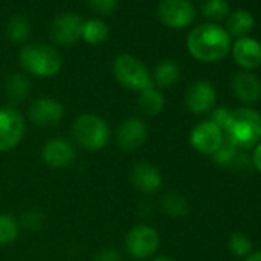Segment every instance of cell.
<instances>
[{"label": "cell", "mask_w": 261, "mask_h": 261, "mask_svg": "<svg viewBox=\"0 0 261 261\" xmlns=\"http://www.w3.org/2000/svg\"><path fill=\"white\" fill-rule=\"evenodd\" d=\"M186 46L195 60L212 63L227 56L232 42L229 33L223 27L217 23H201L189 33Z\"/></svg>", "instance_id": "obj_1"}, {"label": "cell", "mask_w": 261, "mask_h": 261, "mask_svg": "<svg viewBox=\"0 0 261 261\" xmlns=\"http://www.w3.org/2000/svg\"><path fill=\"white\" fill-rule=\"evenodd\" d=\"M223 134L237 148L243 151L253 149L261 142V114L249 106L230 111Z\"/></svg>", "instance_id": "obj_2"}, {"label": "cell", "mask_w": 261, "mask_h": 261, "mask_svg": "<svg viewBox=\"0 0 261 261\" xmlns=\"http://www.w3.org/2000/svg\"><path fill=\"white\" fill-rule=\"evenodd\" d=\"M71 136L79 148L88 152H97L109 143L111 127L103 117L86 112L74 120Z\"/></svg>", "instance_id": "obj_3"}, {"label": "cell", "mask_w": 261, "mask_h": 261, "mask_svg": "<svg viewBox=\"0 0 261 261\" xmlns=\"http://www.w3.org/2000/svg\"><path fill=\"white\" fill-rule=\"evenodd\" d=\"M22 68L39 79H48L54 77L60 72L63 60L60 53L49 45L45 43H34L28 45L20 51L19 56Z\"/></svg>", "instance_id": "obj_4"}, {"label": "cell", "mask_w": 261, "mask_h": 261, "mask_svg": "<svg viewBox=\"0 0 261 261\" xmlns=\"http://www.w3.org/2000/svg\"><path fill=\"white\" fill-rule=\"evenodd\" d=\"M112 72L115 80L127 91L142 92L154 86L149 69L136 56L130 54L118 56L112 63Z\"/></svg>", "instance_id": "obj_5"}, {"label": "cell", "mask_w": 261, "mask_h": 261, "mask_svg": "<svg viewBox=\"0 0 261 261\" xmlns=\"http://www.w3.org/2000/svg\"><path fill=\"white\" fill-rule=\"evenodd\" d=\"M160 247V233L149 224H136L124 237V249L136 259L152 258Z\"/></svg>", "instance_id": "obj_6"}, {"label": "cell", "mask_w": 261, "mask_h": 261, "mask_svg": "<svg viewBox=\"0 0 261 261\" xmlns=\"http://www.w3.org/2000/svg\"><path fill=\"white\" fill-rule=\"evenodd\" d=\"M27 133V120L14 106L0 108V152L16 149Z\"/></svg>", "instance_id": "obj_7"}, {"label": "cell", "mask_w": 261, "mask_h": 261, "mask_svg": "<svg viewBox=\"0 0 261 261\" xmlns=\"http://www.w3.org/2000/svg\"><path fill=\"white\" fill-rule=\"evenodd\" d=\"M149 136V127L145 120L139 117L124 118L115 130V143L124 152L140 149Z\"/></svg>", "instance_id": "obj_8"}, {"label": "cell", "mask_w": 261, "mask_h": 261, "mask_svg": "<svg viewBox=\"0 0 261 261\" xmlns=\"http://www.w3.org/2000/svg\"><path fill=\"white\" fill-rule=\"evenodd\" d=\"M223 140H224L223 130L209 120H204L195 124L189 134L191 148L195 152L201 155H209V157H212L218 151Z\"/></svg>", "instance_id": "obj_9"}, {"label": "cell", "mask_w": 261, "mask_h": 261, "mask_svg": "<svg viewBox=\"0 0 261 261\" xmlns=\"http://www.w3.org/2000/svg\"><path fill=\"white\" fill-rule=\"evenodd\" d=\"M65 115L62 101L53 97H42L34 100L28 108V120L36 127H54Z\"/></svg>", "instance_id": "obj_10"}, {"label": "cell", "mask_w": 261, "mask_h": 261, "mask_svg": "<svg viewBox=\"0 0 261 261\" xmlns=\"http://www.w3.org/2000/svg\"><path fill=\"white\" fill-rule=\"evenodd\" d=\"M159 19L169 28H186L195 19V8L189 0H162L157 8Z\"/></svg>", "instance_id": "obj_11"}, {"label": "cell", "mask_w": 261, "mask_h": 261, "mask_svg": "<svg viewBox=\"0 0 261 261\" xmlns=\"http://www.w3.org/2000/svg\"><path fill=\"white\" fill-rule=\"evenodd\" d=\"M40 157L48 168L63 169L74 163L77 152H75V146L69 140L63 137H53L46 140L45 145L42 146Z\"/></svg>", "instance_id": "obj_12"}, {"label": "cell", "mask_w": 261, "mask_h": 261, "mask_svg": "<svg viewBox=\"0 0 261 261\" xmlns=\"http://www.w3.org/2000/svg\"><path fill=\"white\" fill-rule=\"evenodd\" d=\"M217 101V89L207 80H197L191 83L185 92L186 109L195 115L211 112Z\"/></svg>", "instance_id": "obj_13"}, {"label": "cell", "mask_w": 261, "mask_h": 261, "mask_svg": "<svg viewBox=\"0 0 261 261\" xmlns=\"http://www.w3.org/2000/svg\"><path fill=\"white\" fill-rule=\"evenodd\" d=\"M83 20L74 13H63L57 16L51 25L49 36L54 43L62 46H71L82 39Z\"/></svg>", "instance_id": "obj_14"}, {"label": "cell", "mask_w": 261, "mask_h": 261, "mask_svg": "<svg viewBox=\"0 0 261 261\" xmlns=\"http://www.w3.org/2000/svg\"><path fill=\"white\" fill-rule=\"evenodd\" d=\"M129 180L137 191L143 194H155L163 186L162 171L149 162H137L129 171Z\"/></svg>", "instance_id": "obj_15"}, {"label": "cell", "mask_w": 261, "mask_h": 261, "mask_svg": "<svg viewBox=\"0 0 261 261\" xmlns=\"http://www.w3.org/2000/svg\"><path fill=\"white\" fill-rule=\"evenodd\" d=\"M232 91L233 95L244 103L246 106H252L261 98V80L250 71H238L232 77Z\"/></svg>", "instance_id": "obj_16"}, {"label": "cell", "mask_w": 261, "mask_h": 261, "mask_svg": "<svg viewBox=\"0 0 261 261\" xmlns=\"http://www.w3.org/2000/svg\"><path fill=\"white\" fill-rule=\"evenodd\" d=\"M232 57L243 71L261 66V43L253 37H241L232 45Z\"/></svg>", "instance_id": "obj_17"}, {"label": "cell", "mask_w": 261, "mask_h": 261, "mask_svg": "<svg viewBox=\"0 0 261 261\" xmlns=\"http://www.w3.org/2000/svg\"><path fill=\"white\" fill-rule=\"evenodd\" d=\"M151 77H152V83H154L155 88H159L160 91L162 89H169V88H172L174 85H177L180 82V79H181V66L175 60H171V59L162 60L155 66L154 74Z\"/></svg>", "instance_id": "obj_18"}, {"label": "cell", "mask_w": 261, "mask_h": 261, "mask_svg": "<svg viewBox=\"0 0 261 261\" xmlns=\"http://www.w3.org/2000/svg\"><path fill=\"white\" fill-rule=\"evenodd\" d=\"M165 95L163 92L151 86L142 92H139V98H137V106L140 109V112L146 117H155L159 115L163 109H165Z\"/></svg>", "instance_id": "obj_19"}, {"label": "cell", "mask_w": 261, "mask_h": 261, "mask_svg": "<svg viewBox=\"0 0 261 261\" xmlns=\"http://www.w3.org/2000/svg\"><path fill=\"white\" fill-rule=\"evenodd\" d=\"M253 27H255L253 16L246 10H237L227 16L224 30L229 33L230 37L233 36L237 39H241V37H247V34L252 31Z\"/></svg>", "instance_id": "obj_20"}, {"label": "cell", "mask_w": 261, "mask_h": 261, "mask_svg": "<svg viewBox=\"0 0 261 261\" xmlns=\"http://www.w3.org/2000/svg\"><path fill=\"white\" fill-rule=\"evenodd\" d=\"M160 209L163 214L172 218H181L189 214V201L188 198L175 191H169L160 198Z\"/></svg>", "instance_id": "obj_21"}, {"label": "cell", "mask_w": 261, "mask_h": 261, "mask_svg": "<svg viewBox=\"0 0 261 261\" xmlns=\"http://www.w3.org/2000/svg\"><path fill=\"white\" fill-rule=\"evenodd\" d=\"M109 36V30L105 22L98 19H91L83 22L82 27V39L88 45H100L103 43Z\"/></svg>", "instance_id": "obj_22"}, {"label": "cell", "mask_w": 261, "mask_h": 261, "mask_svg": "<svg viewBox=\"0 0 261 261\" xmlns=\"http://www.w3.org/2000/svg\"><path fill=\"white\" fill-rule=\"evenodd\" d=\"M20 235V223L10 214H0V246H10Z\"/></svg>", "instance_id": "obj_23"}, {"label": "cell", "mask_w": 261, "mask_h": 261, "mask_svg": "<svg viewBox=\"0 0 261 261\" xmlns=\"http://www.w3.org/2000/svg\"><path fill=\"white\" fill-rule=\"evenodd\" d=\"M30 80L23 75V74H13L8 82H7V92L8 97L14 101V103H20L23 101L28 95H30Z\"/></svg>", "instance_id": "obj_24"}, {"label": "cell", "mask_w": 261, "mask_h": 261, "mask_svg": "<svg viewBox=\"0 0 261 261\" xmlns=\"http://www.w3.org/2000/svg\"><path fill=\"white\" fill-rule=\"evenodd\" d=\"M31 34V25L30 20L25 16H14L8 27H7V36L13 43H23Z\"/></svg>", "instance_id": "obj_25"}, {"label": "cell", "mask_w": 261, "mask_h": 261, "mask_svg": "<svg viewBox=\"0 0 261 261\" xmlns=\"http://www.w3.org/2000/svg\"><path fill=\"white\" fill-rule=\"evenodd\" d=\"M227 247L229 250L238 256V258H246L252 253V249H253V244H252V240L243 233V232H233L229 240H227Z\"/></svg>", "instance_id": "obj_26"}, {"label": "cell", "mask_w": 261, "mask_h": 261, "mask_svg": "<svg viewBox=\"0 0 261 261\" xmlns=\"http://www.w3.org/2000/svg\"><path fill=\"white\" fill-rule=\"evenodd\" d=\"M240 151H241L240 148H237L230 140H227V139L224 137L221 146H220L218 151L212 155V160H214V163L218 165V166L230 168V166L233 165V162H235V159H237V155H238Z\"/></svg>", "instance_id": "obj_27"}, {"label": "cell", "mask_w": 261, "mask_h": 261, "mask_svg": "<svg viewBox=\"0 0 261 261\" xmlns=\"http://www.w3.org/2000/svg\"><path fill=\"white\" fill-rule=\"evenodd\" d=\"M201 13L206 19L223 20L229 16V4L227 0H206L201 7Z\"/></svg>", "instance_id": "obj_28"}, {"label": "cell", "mask_w": 261, "mask_h": 261, "mask_svg": "<svg viewBox=\"0 0 261 261\" xmlns=\"http://www.w3.org/2000/svg\"><path fill=\"white\" fill-rule=\"evenodd\" d=\"M22 226L28 230H37L43 226L45 223V215L42 211L39 209H28L23 215H22V220H20Z\"/></svg>", "instance_id": "obj_29"}, {"label": "cell", "mask_w": 261, "mask_h": 261, "mask_svg": "<svg viewBox=\"0 0 261 261\" xmlns=\"http://www.w3.org/2000/svg\"><path fill=\"white\" fill-rule=\"evenodd\" d=\"M229 115H230V109H227L226 106H218L214 108L211 111V117L209 121H212L214 124H217L221 130H224L227 121H229Z\"/></svg>", "instance_id": "obj_30"}, {"label": "cell", "mask_w": 261, "mask_h": 261, "mask_svg": "<svg viewBox=\"0 0 261 261\" xmlns=\"http://www.w3.org/2000/svg\"><path fill=\"white\" fill-rule=\"evenodd\" d=\"M88 4L91 5V8L103 16L111 14L115 7H117V0H88Z\"/></svg>", "instance_id": "obj_31"}, {"label": "cell", "mask_w": 261, "mask_h": 261, "mask_svg": "<svg viewBox=\"0 0 261 261\" xmlns=\"http://www.w3.org/2000/svg\"><path fill=\"white\" fill-rule=\"evenodd\" d=\"M92 261H121V253L114 247H105L95 253Z\"/></svg>", "instance_id": "obj_32"}, {"label": "cell", "mask_w": 261, "mask_h": 261, "mask_svg": "<svg viewBox=\"0 0 261 261\" xmlns=\"http://www.w3.org/2000/svg\"><path fill=\"white\" fill-rule=\"evenodd\" d=\"M250 159H252V166L261 174V142L252 149V155H250Z\"/></svg>", "instance_id": "obj_33"}, {"label": "cell", "mask_w": 261, "mask_h": 261, "mask_svg": "<svg viewBox=\"0 0 261 261\" xmlns=\"http://www.w3.org/2000/svg\"><path fill=\"white\" fill-rule=\"evenodd\" d=\"M244 261H261V250L259 252H252L249 256H246Z\"/></svg>", "instance_id": "obj_34"}, {"label": "cell", "mask_w": 261, "mask_h": 261, "mask_svg": "<svg viewBox=\"0 0 261 261\" xmlns=\"http://www.w3.org/2000/svg\"><path fill=\"white\" fill-rule=\"evenodd\" d=\"M149 261H174V258H171L168 255H157V256H152Z\"/></svg>", "instance_id": "obj_35"}]
</instances>
